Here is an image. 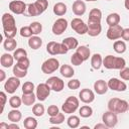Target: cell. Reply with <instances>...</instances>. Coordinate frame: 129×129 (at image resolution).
Here are the masks:
<instances>
[{
	"mask_svg": "<svg viewBox=\"0 0 129 129\" xmlns=\"http://www.w3.org/2000/svg\"><path fill=\"white\" fill-rule=\"evenodd\" d=\"M44 111H45L44 106H43L42 104H40V103L35 104V105L33 106V108H32V113H33L36 117H40V116H42V115L44 114Z\"/></svg>",
	"mask_w": 129,
	"mask_h": 129,
	"instance_id": "ab89813d",
	"label": "cell"
},
{
	"mask_svg": "<svg viewBox=\"0 0 129 129\" xmlns=\"http://www.w3.org/2000/svg\"><path fill=\"white\" fill-rule=\"evenodd\" d=\"M129 108V104L127 101L119 99V98H112L108 102V109L116 114L125 113Z\"/></svg>",
	"mask_w": 129,
	"mask_h": 129,
	"instance_id": "3957f363",
	"label": "cell"
},
{
	"mask_svg": "<svg viewBox=\"0 0 129 129\" xmlns=\"http://www.w3.org/2000/svg\"><path fill=\"white\" fill-rule=\"evenodd\" d=\"M0 99H1V113H2L4 110L5 103L7 101V97H6V94L4 92H0Z\"/></svg>",
	"mask_w": 129,
	"mask_h": 129,
	"instance_id": "f907efd6",
	"label": "cell"
},
{
	"mask_svg": "<svg viewBox=\"0 0 129 129\" xmlns=\"http://www.w3.org/2000/svg\"><path fill=\"white\" fill-rule=\"evenodd\" d=\"M79 114H80V116L83 117V118H89V117H91L92 114H93V109H92L90 106H88V105L82 106V107L80 108V110H79Z\"/></svg>",
	"mask_w": 129,
	"mask_h": 129,
	"instance_id": "836d02e7",
	"label": "cell"
},
{
	"mask_svg": "<svg viewBox=\"0 0 129 129\" xmlns=\"http://www.w3.org/2000/svg\"><path fill=\"white\" fill-rule=\"evenodd\" d=\"M86 1H97V0H86Z\"/></svg>",
	"mask_w": 129,
	"mask_h": 129,
	"instance_id": "680465c9",
	"label": "cell"
},
{
	"mask_svg": "<svg viewBox=\"0 0 129 129\" xmlns=\"http://www.w3.org/2000/svg\"><path fill=\"white\" fill-rule=\"evenodd\" d=\"M62 43L68 47V49H76L79 46V41L75 37H67L62 40Z\"/></svg>",
	"mask_w": 129,
	"mask_h": 129,
	"instance_id": "4316f807",
	"label": "cell"
},
{
	"mask_svg": "<svg viewBox=\"0 0 129 129\" xmlns=\"http://www.w3.org/2000/svg\"><path fill=\"white\" fill-rule=\"evenodd\" d=\"M68 126L75 129V128H78L80 126V118L76 115H73V116H70L68 118Z\"/></svg>",
	"mask_w": 129,
	"mask_h": 129,
	"instance_id": "d590c367",
	"label": "cell"
},
{
	"mask_svg": "<svg viewBox=\"0 0 129 129\" xmlns=\"http://www.w3.org/2000/svg\"><path fill=\"white\" fill-rule=\"evenodd\" d=\"M13 74H14L15 77L21 79V78L26 77V75H27V70H23V69L19 68L17 64H14V67H13Z\"/></svg>",
	"mask_w": 129,
	"mask_h": 129,
	"instance_id": "60d3db41",
	"label": "cell"
},
{
	"mask_svg": "<svg viewBox=\"0 0 129 129\" xmlns=\"http://www.w3.org/2000/svg\"><path fill=\"white\" fill-rule=\"evenodd\" d=\"M79 108V99L75 96H70L67 98L64 103L61 106V110L66 114L75 113L76 110Z\"/></svg>",
	"mask_w": 129,
	"mask_h": 129,
	"instance_id": "8992f818",
	"label": "cell"
},
{
	"mask_svg": "<svg viewBox=\"0 0 129 129\" xmlns=\"http://www.w3.org/2000/svg\"><path fill=\"white\" fill-rule=\"evenodd\" d=\"M107 84H108L109 89L116 91V92H124L127 89V85L123 81H121L117 78H111Z\"/></svg>",
	"mask_w": 129,
	"mask_h": 129,
	"instance_id": "4fadbf2b",
	"label": "cell"
},
{
	"mask_svg": "<svg viewBox=\"0 0 129 129\" xmlns=\"http://www.w3.org/2000/svg\"><path fill=\"white\" fill-rule=\"evenodd\" d=\"M2 26H3V32L6 38L15 37L17 33L16 21H15V18L11 14L4 13L2 15Z\"/></svg>",
	"mask_w": 129,
	"mask_h": 129,
	"instance_id": "6da1fadb",
	"label": "cell"
},
{
	"mask_svg": "<svg viewBox=\"0 0 129 129\" xmlns=\"http://www.w3.org/2000/svg\"><path fill=\"white\" fill-rule=\"evenodd\" d=\"M35 87H34V84L32 82H25L23 85H22V93L23 94H30V93H33Z\"/></svg>",
	"mask_w": 129,
	"mask_h": 129,
	"instance_id": "b9f144b4",
	"label": "cell"
},
{
	"mask_svg": "<svg viewBox=\"0 0 129 129\" xmlns=\"http://www.w3.org/2000/svg\"><path fill=\"white\" fill-rule=\"evenodd\" d=\"M102 121L103 123H105L107 125L108 128H113L117 125L118 123V118H117V114L112 112V111H107L102 115Z\"/></svg>",
	"mask_w": 129,
	"mask_h": 129,
	"instance_id": "30bf717a",
	"label": "cell"
},
{
	"mask_svg": "<svg viewBox=\"0 0 129 129\" xmlns=\"http://www.w3.org/2000/svg\"><path fill=\"white\" fill-rule=\"evenodd\" d=\"M53 13L56 16H62L67 13V5L62 2H57L53 6Z\"/></svg>",
	"mask_w": 129,
	"mask_h": 129,
	"instance_id": "d4e9b609",
	"label": "cell"
},
{
	"mask_svg": "<svg viewBox=\"0 0 129 129\" xmlns=\"http://www.w3.org/2000/svg\"><path fill=\"white\" fill-rule=\"evenodd\" d=\"M71 26H72V29L75 30L78 34L80 35H83V34H86L88 32V24H86L84 22V20H82L81 18L77 17V18H74L71 22Z\"/></svg>",
	"mask_w": 129,
	"mask_h": 129,
	"instance_id": "ba28073f",
	"label": "cell"
},
{
	"mask_svg": "<svg viewBox=\"0 0 129 129\" xmlns=\"http://www.w3.org/2000/svg\"><path fill=\"white\" fill-rule=\"evenodd\" d=\"M46 51L50 55H56V54H66L69 49L68 47L61 42H56V41H50L46 45Z\"/></svg>",
	"mask_w": 129,
	"mask_h": 129,
	"instance_id": "5b68a950",
	"label": "cell"
},
{
	"mask_svg": "<svg viewBox=\"0 0 129 129\" xmlns=\"http://www.w3.org/2000/svg\"><path fill=\"white\" fill-rule=\"evenodd\" d=\"M83 61H84L83 57L77 51L72 54V56H71V62H72V64H74V66H80V64L83 63Z\"/></svg>",
	"mask_w": 129,
	"mask_h": 129,
	"instance_id": "7bdbcfd3",
	"label": "cell"
},
{
	"mask_svg": "<svg viewBox=\"0 0 129 129\" xmlns=\"http://www.w3.org/2000/svg\"><path fill=\"white\" fill-rule=\"evenodd\" d=\"M120 15L118 13H110L107 18H106V22L109 26H113V25H117L120 22Z\"/></svg>",
	"mask_w": 129,
	"mask_h": 129,
	"instance_id": "f1b7e54d",
	"label": "cell"
},
{
	"mask_svg": "<svg viewBox=\"0 0 129 129\" xmlns=\"http://www.w3.org/2000/svg\"><path fill=\"white\" fill-rule=\"evenodd\" d=\"M86 9H87L86 4H85V2L82 1V0H76V1L73 3V5H72V10H73L74 14L77 15V16H82V15H84L85 12H86Z\"/></svg>",
	"mask_w": 129,
	"mask_h": 129,
	"instance_id": "d6986e66",
	"label": "cell"
},
{
	"mask_svg": "<svg viewBox=\"0 0 129 129\" xmlns=\"http://www.w3.org/2000/svg\"><path fill=\"white\" fill-rule=\"evenodd\" d=\"M102 19V11L98 8H93L89 13V19L88 21H95V22H101Z\"/></svg>",
	"mask_w": 129,
	"mask_h": 129,
	"instance_id": "603a6c76",
	"label": "cell"
},
{
	"mask_svg": "<svg viewBox=\"0 0 129 129\" xmlns=\"http://www.w3.org/2000/svg\"><path fill=\"white\" fill-rule=\"evenodd\" d=\"M58 113H59V109H58V107L56 105H50V106H48V108H47V114L50 117L51 116H55Z\"/></svg>",
	"mask_w": 129,
	"mask_h": 129,
	"instance_id": "c3c4849f",
	"label": "cell"
},
{
	"mask_svg": "<svg viewBox=\"0 0 129 129\" xmlns=\"http://www.w3.org/2000/svg\"><path fill=\"white\" fill-rule=\"evenodd\" d=\"M3 46H4V49L7 50V51H12L16 48L17 46V42L14 38H6L3 42Z\"/></svg>",
	"mask_w": 129,
	"mask_h": 129,
	"instance_id": "1f68e13d",
	"label": "cell"
},
{
	"mask_svg": "<svg viewBox=\"0 0 129 129\" xmlns=\"http://www.w3.org/2000/svg\"><path fill=\"white\" fill-rule=\"evenodd\" d=\"M121 79L125 80V81H129V68H123L122 70H120V73H119Z\"/></svg>",
	"mask_w": 129,
	"mask_h": 129,
	"instance_id": "681fc988",
	"label": "cell"
},
{
	"mask_svg": "<svg viewBox=\"0 0 129 129\" xmlns=\"http://www.w3.org/2000/svg\"><path fill=\"white\" fill-rule=\"evenodd\" d=\"M91 66L94 70H99L103 66V58L100 53H94L91 57Z\"/></svg>",
	"mask_w": 129,
	"mask_h": 129,
	"instance_id": "7402d4cb",
	"label": "cell"
},
{
	"mask_svg": "<svg viewBox=\"0 0 129 129\" xmlns=\"http://www.w3.org/2000/svg\"><path fill=\"white\" fill-rule=\"evenodd\" d=\"M122 31H123V28L120 24L109 26L107 30V37L110 40H117L120 37H122Z\"/></svg>",
	"mask_w": 129,
	"mask_h": 129,
	"instance_id": "9a60e30c",
	"label": "cell"
},
{
	"mask_svg": "<svg viewBox=\"0 0 129 129\" xmlns=\"http://www.w3.org/2000/svg\"><path fill=\"white\" fill-rule=\"evenodd\" d=\"M102 31V25L101 22H95V21H88V34L90 36H98Z\"/></svg>",
	"mask_w": 129,
	"mask_h": 129,
	"instance_id": "ac0fdd59",
	"label": "cell"
},
{
	"mask_svg": "<svg viewBox=\"0 0 129 129\" xmlns=\"http://www.w3.org/2000/svg\"><path fill=\"white\" fill-rule=\"evenodd\" d=\"M48 7L47 0H36L34 3H30L27 5L28 15L29 16H38L42 14Z\"/></svg>",
	"mask_w": 129,
	"mask_h": 129,
	"instance_id": "277c9868",
	"label": "cell"
},
{
	"mask_svg": "<svg viewBox=\"0 0 129 129\" xmlns=\"http://www.w3.org/2000/svg\"><path fill=\"white\" fill-rule=\"evenodd\" d=\"M76 51H77V52H78V53L83 57L84 61H85V60H87V59H89L91 51H90V48H89L88 46H86V45L78 46V47L76 48Z\"/></svg>",
	"mask_w": 129,
	"mask_h": 129,
	"instance_id": "f546056e",
	"label": "cell"
},
{
	"mask_svg": "<svg viewBox=\"0 0 129 129\" xmlns=\"http://www.w3.org/2000/svg\"><path fill=\"white\" fill-rule=\"evenodd\" d=\"M58 68H59V61L56 58H54V57L47 58L41 64V71H42V73L43 74H47V75L54 73Z\"/></svg>",
	"mask_w": 129,
	"mask_h": 129,
	"instance_id": "52a82bcc",
	"label": "cell"
},
{
	"mask_svg": "<svg viewBox=\"0 0 129 129\" xmlns=\"http://www.w3.org/2000/svg\"><path fill=\"white\" fill-rule=\"evenodd\" d=\"M13 62H14V56L9 54V53H3L1 58H0V63L3 68H10L13 66Z\"/></svg>",
	"mask_w": 129,
	"mask_h": 129,
	"instance_id": "44dd1931",
	"label": "cell"
},
{
	"mask_svg": "<svg viewBox=\"0 0 129 129\" xmlns=\"http://www.w3.org/2000/svg\"><path fill=\"white\" fill-rule=\"evenodd\" d=\"M49 88L54 91V92H61L64 88V83L63 81L60 79V78H57V77H50L49 79L46 80L45 82Z\"/></svg>",
	"mask_w": 129,
	"mask_h": 129,
	"instance_id": "8fae6325",
	"label": "cell"
},
{
	"mask_svg": "<svg viewBox=\"0 0 129 129\" xmlns=\"http://www.w3.org/2000/svg\"><path fill=\"white\" fill-rule=\"evenodd\" d=\"M32 30L30 28V26H22L20 28V35L22 37H31L32 36Z\"/></svg>",
	"mask_w": 129,
	"mask_h": 129,
	"instance_id": "f6af8a7d",
	"label": "cell"
},
{
	"mask_svg": "<svg viewBox=\"0 0 129 129\" xmlns=\"http://www.w3.org/2000/svg\"><path fill=\"white\" fill-rule=\"evenodd\" d=\"M3 128H5V129H8V124H5V123H1V124H0V129H3Z\"/></svg>",
	"mask_w": 129,
	"mask_h": 129,
	"instance_id": "9f6ffc18",
	"label": "cell"
},
{
	"mask_svg": "<svg viewBox=\"0 0 129 129\" xmlns=\"http://www.w3.org/2000/svg\"><path fill=\"white\" fill-rule=\"evenodd\" d=\"M122 38L125 41H129V28H123L122 31Z\"/></svg>",
	"mask_w": 129,
	"mask_h": 129,
	"instance_id": "816d5d0a",
	"label": "cell"
},
{
	"mask_svg": "<svg viewBox=\"0 0 129 129\" xmlns=\"http://www.w3.org/2000/svg\"><path fill=\"white\" fill-rule=\"evenodd\" d=\"M68 87H69V89H71V90H77V89H79V88L81 87V82H80L78 79H73V80L69 81Z\"/></svg>",
	"mask_w": 129,
	"mask_h": 129,
	"instance_id": "7dc6e473",
	"label": "cell"
},
{
	"mask_svg": "<svg viewBox=\"0 0 129 129\" xmlns=\"http://www.w3.org/2000/svg\"><path fill=\"white\" fill-rule=\"evenodd\" d=\"M124 6L127 10H129V0H125L124 1Z\"/></svg>",
	"mask_w": 129,
	"mask_h": 129,
	"instance_id": "6f0895ef",
	"label": "cell"
},
{
	"mask_svg": "<svg viewBox=\"0 0 129 129\" xmlns=\"http://www.w3.org/2000/svg\"><path fill=\"white\" fill-rule=\"evenodd\" d=\"M21 99H22V103L25 106H31L32 104H34L37 98H36V95H34L33 93H30V94H23Z\"/></svg>",
	"mask_w": 129,
	"mask_h": 129,
	"instance_id": "4dcf8cb0",
	"label": "cell"
},
{
	"mask_svg": "<svg viewBox=\"0 0 129 129\" xmlns=\"http://www.w3.org/2000/svg\"><path fill=\"white\" fill-rule=\"evenodd\" d=\"M21 118H22V114H21V112H20L19 110H17V109H12V110L8 113V120L11 121V122L17 123V122H19V121L21 120Z\"/></svg>",
	"mask_w": 129,
	"mask_h": 129,
	"instance_id": "83f0119b",
	"label": "cell"
},
{
	"mask_svg": "<svg viewBox=\"0 0 129 129\" xmlns=\"http://www.w3.org/2000/svg\"><path fill=\"white\" fill-rule=\"evenodd\" d=\"M0 82H2V81H4L5 80V77H6V75H5V72L3 71V70H0Z\"/></svg>",
	"mask_w": 129,
	"mask_h": 129,
	"instance_id": "11a10c76",
	"label": "cell"
},
{
	"mask_svg": "<svg viewBox=\"0 0 129 129\" xmlns=\"http://www.w3.org/2000/svg\"><path fill=\"white\" fill-rule=\"evenodd\" d=\"M20 86V80L17 77H10L8 78V80L5 82L4 84V89L5 92L8 94H14L16 92V90L19 88Z\"/></svg>",
	"mask_w": 129,
	"mask_h": 129,
	"instance_id": "9c48e42d",
	"label": "cell"
},
{
	"mask_svg": "<svg viewBox=\"0 0 129 129\" xmlns=\"http://www.w3.org/2000/svg\"><path fill=\"white\" fill-rule=\"evenodd\" d=\"M29 26H30V28H31V30H32V33H33L34 35L39 34V33L41 32V30H42V25L40 24V22H37V21H34V22L30 23Z\"/></svg>",
	"mask_w": 129,
	"mask_h": 129,
	"instance_id": "ee69618b",
	"label": "cell"
},
{
	"mask_svg": "<svg viewBox=\"0 0 129 129\" xmlns=\"http://www.w3.org/2000/svg\"><path fill=\"white\" fill-rule=\"evenodd\" d=\"M13 56H14V59H16V61H18L20 59L27 57V51L24 48H17L16 50H14Z\"/></svg>",
	"mask_w": 129,
	"mask_h": 129,
	"instance_id": "8d00e7d4",
	"label": "cell"
},
{
	"mask_svg": "<svg viewBox=\"0 0 129 129\" xmlns=\"http://www.w3.org/2000/svg\"><path fill=\"white\" fill-rule=\"evenodd\" d=\"M26 4L23 2V1H20V0H13L9 3V9L11 12H13L14 14H23L25 12V9H26Z\"/></svg>",
	"mask_w": 129,
	"mask_h": 129,
	"instance_id": "2e32d148",
	"label": "cell"
},
{
	"mask_svg": "<svg viewBox=\"0 0 129 129\" xmlns=\"http://www.w3.org/2000/svg\"><path fill=\"white\" fill-rule=\"evenodd\" d=\"M16 64H17L19 68L23 69V70H28V68H29V66H30V60H29L28 57H25V58H23V59L18 60Z\"/></svg>",
	"mask_w": 129,
	"mask_h": 129,
	"instance_id": "bcb514c9",
	"label": "cell"
},
{
	"mask_svg": "<svg viewBox=\"0 0 129 129\" xmlns=\"http://www.w3.org/2000/svg\"><path fill=\"white\" fill-rule=\"evenodd\" d=\"M59 73L64 78H72L75 75L74 69L69 64H62L60 67V69H59Z\"/></svg>",
	"mask_w": 129,
	"mask_h": 129,
	"instance_id": "484cf974",
	"label": "cell"
},
{
	"mask_svg": "<svg viewBox=\"0 0 129 129\" xmlns=\"http://www.w3.org/2000/svg\"><path fill=\"white\" fill-rule=\"evenodd\" d=\"M80 100L85 104H90L95 100V93L90 89H83L79 93Z\"/></svg>",
	"mask_w": 129,
	"mask_h": 129,
	"instance_id": "e0dca14e",
	"label": "cell"
},
{
	"mask_svg": "<svg viewBox=\"0 0 129 129\" xmlns=\"http://www.w3.org/2000/svg\"><path fill=\"white\" fill-rule=\"evenodd\" d=\"M23 126L26 129H35L37 127V120L33 117H26L23 121Z\"/></svg>",
	"mask_w": 129,
	"mask_h": 129,
	"instance_id": "d6a6232c",
	"label": "cell"
},
{
	"mask_svg": "<svg viewBox=\"0 0 129 129\" xmlns=\"http://www.w3.org/2000/svg\"><path fill=\"white\" fill-rule=\"evenodd\" d=\"M103 66L108 70H122L126 66V60L123 57L109 54L103 59Z\"/></svg>",
	"mask_w": 129,
	"mask_h": 129,
	"instance_id": "7a4b0ae2",
	"label": "cell"
},
{
	"mask_svg": "<svg viewBox=\"0 0 129 129\" xmlns=\"http://www.w3.org/2000/svg\"><path fill=\"white\" fill-rule=\"evenodd\" d=\"M51 89L46 83H41L36 88V98L39 101H45L46 98L49 96Z\"/></svg>",
	"mask_w": 129,
	"mask_h": 129,
	"instance_id": "7c38bea8",
	"label": "cell"
},
{
	"mask_svg": "<svg viewBox=\"0 0 129 129\" xmlns=\"http://www.w3.org/2000/svg\"><path fill=\"white\" fill-rule=\"evenodd\" d=\"M108 1H110V0H108Z\"/></svg>",
	"mask_w": 129,
	"mask_h": 129,
	"instance_id": "91938a15",
	"label": "cell"
},
{
	"mask_svg": "<svg viewBox=\"0 0 129 129\" xmlns=\"http://www.w3.org/2000/svg\"><path fill=\"white\" fill-rule=\"evenodd\" d=\"M109 87L104 80H98L94 83V91L98 95H104L107 93Z\"/></svg>",
	"mask_w": 129,
	"mask_h": 129,
	"instance_id": "ffe728a7",
	"label": "cell"
},
{
	"mask_svg": "<svg viewBox=\"0 0 129 129\" xmlns=\"http://www.w3.org/2000/svg\"><path fill=\"white\" fill-rule=\"evenodd\" d=\"M22 104V99L18 96H12L10 99H9V105L13 108V109H17L21 106Z\"/></svg>",
	"mask_w": 129,
	"mask_h": 129,
	"instance_id": "f35d334b",
	"label": "cell"
},
{
	"mask_svg": "<svg viewBox=\"0 0 129 129\" xmlns=\"http://www.w3.org/2000/svg\"><path fill=\"white\" fill-rule=\"evenodd\" d=\"M8 129H19V126L15 122H12V124L8 125Z\"/></svg>",
	"mask_w": 129,
	"mask_h": 129,
	"instance_id": "db71d44e",
	"label": "cell"
},
{
	"mask_svg": "<svg viewBox=\"0 0 129 129\" xmlns=\"http://www.w3.org/2000/svg\"><path fill=\"white\" fill-rule=\"evenodd\" d=\"M68 27V20L66 18H58L54 21L52 25V32L55 35H60L64 32V30Z\"/></svg>",
	"mask_w": 129,
	"mask_h": 129,
	"instance_id": "5bb4252c",
	"label": "cell"
},
{
	"mask_svg": "<svg viewBox=\"0 0 129 129\" xmlns=\"http://www.w3.org/2000/svg\"><path fill=\"white\" fill-rule=\"evenodd\" d=\"M107 125L105 123H100V124H96L94 126V129H107Z\"/></svg>",
	"mask_w": 129,
	"mask_h": 129,
	"instance_id": "f5cc1de1",
	"label": "cell"
},
{
	"mask_svg": "<svg viewBox=\"0 0 129 129\" xmlns=\"http://www.w3.org/2000/svg\"><path fill=\"white\" fill-rule=\"evenodd\" d=\"M63 121H64V115L62 113H58L55 116H51L49 118V123L50 124H53V125L61 124Z\"/></svg>",
	"mask_w": 129,
	"mask_h": 129,
	"instance_id": "74e56055",
	"label": "cell"
},
{
	"mask_svg": "<svg viewBox=\"0 0 129 129\" xmlns=\"http://www.w3.org/2000/svg\"><path fill=\"white\" fill-rule=\"evenodd\" d=\"M113 48L117 53H124L126 51V44L123 40H116L113 44Z\"/></svg>",
	"mask_w": 129,
	"mask_h": 129,
	"instance_id": "e575fe53",
	"label": "cell"
},
{
	"mask_svg": "<svg viewBox=\"0 0 129 129\" xmlns=\"http://www.w3.org/2000/svg\"><path fill=\"white\" fill-rule=\"evenodd\" d=\"M28 45L30 48L32 49H38L40 48V46L42 45V39L40 37H38L37 35L31 36L28 39Z\"/></svg>",
	"mask_w": 129,
	"mask_h": 129,
	"instance_id": "cb8c5ba5",
	"label": "cell"
}]
</instances>
